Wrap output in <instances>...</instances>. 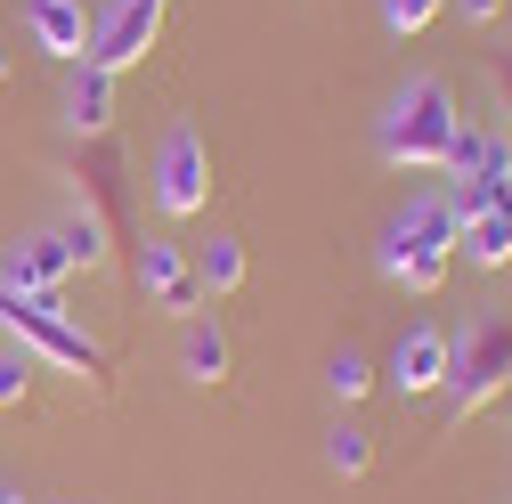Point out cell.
Returning <instances> with one entry per match:
<instances>
[{"label": "cell", "instance_id": "20", "mask_svg": "<svg viewBox=\"0 0 512 504\" xmlns=\"http://www.w3.org/2000/svg\"><path fill=\"white\" fill-rule=\"evenodd\" d=\"M439 9H447V0H374V17H382V33H391V41H415Z\"/></svg>", "mask_w": 512, "mask_h": 504}, {"label": "cell", "instance_id": "11", "mask_svg": "<svg viewBox=\"0 0 512 504\" xmlns=\"http://www.w3.org/2000/svg\"><path fill=\"white\" fill-rule=\"evenodd\" d=\"M25 33L41 57H57V66H82L90 57V9L82 0H25Z\"/></svg>", "mask_w": 512, "mask_h": 504}, {"label": "cell", "instance_id": "8", "mask_svg": "<svg viewBox=\"0 0 512 504\" xmlns=\"http://www.w3.org/2000/svg\"><path fill=\"white\" fill-rule=\"evenodd\" d=\"M131 277H139V293L155 309H179V318H196V309H204L196 261H187V244H171V236H139L131 244Z\"/></svg>", "mask_w": 512, "mask_h": 504}, {"label": "cell", "instance_id": "22", "mask_svg": "<svg viewBox=\"0 0 512 504\" xmlns=\"http://www.w3.org/2000/svg\"><path fill=\"white\" fill-rule=\"evenodd\" d=\"M496 82H504V90H512V49H504V57H496Z\"/></svg>", "mask_w": 512, "mask_h": 504}, {"label": "cell", "instance_id": "16", "mask_svg": "<svg viewBox=\"0 0 512 504\" xmlns=\"http://www.w3.org/2000/svg\"><path fill=\"white\" fill-rule=\"evenodd\" d=\"M187 261H196V285H204V301H220V293H236V285L252 277V261H244V244H236V236H212V244H196Z\"/></svg>", "mask_w": 512, "mask_h": 504}, {"label": "cell", "instance_id": "15", "mask_svg": "<svg viewBox=\"0 0 512 504\" xmlns=\"http://www.w3.org/2000/svg\"><path fill=\"white\" fill-rule=\"evenodd\" d=\"M82 179H90V204H82V212H98L106 228H122V220H131V204H122V147H114V139H90Z\"/></svg>", "mask_w": 512, "mask_h": 504}, {"label": "cell", "instance_id": "9", "mask_svg": "<svg viewBox=\"0 0 512 504\" xmlns=\"http://www.w3.org/2000/svg\"><path fill=\"white\" fill-rule=\"evenodd\" d=\"M74 277V252H66V228H33V236H17L9 244V261H0V285H17V293H57Z\"/></svg>", "mask_w": 512, "mask_h": 504}, {"label": "cell", "instance_id": "25", "mask_svg": "<svg viewBox=\"0 0 512 504\" xmlns=\"http://www.w3.org/2000/svg\"><path fill=\"white\" fill-rule=\"evenodd\" d=\"M504 391H512V383H504Z\"/></svg>", "mask_w": 512, "mask_h": 504}, {"label": "cell", "instance_id": "19", "mask_svg": "<svg viewBox=\"0 0 512 504\" xmlns=\"http://www.w3.org/2000/svg\"><path fill=\"white\" fill-rule=\"evenodd\" d=\"M326 391H334L342 407H358V399L374 391V366H366V350H350V342H342V350L326 358Z\"/></svg>", "mask_w": 512, "mask_h": 504}, {"label": "cell", "instance_id": "17", "mask_svg": "<svg viewBox=\"0 0 512 504\" xmlns=\"http://www.w3.org/2000/svg\"><path fill=\"white\" fill-rule=\"evenodd\" d=\"M57 228H66V252H74V269H106V252H114V228L98 220V212H66V220H57Z\"/></svg>", "mask_w": 512, "mask_h": 504}, {"label": "cell", "instance_id": "24", "mask_svg": "<svg viewBox=\"0 0 512 504\" xmlns=\"http://www.w3.org/2000/svg\"><path fill=\"white\" fill-rule=\"evenodd\" d=\"M0 82H9V41H0Z\"/></svg>", "mask_w": 512, "mask_h": 504}, {"label": "cell", "instance_id": "4", "mask_svg": "<svg viewBox=\"0 0 512 504\" xmlns=\"http://www.w3.org/2000/svg\"><path fill=\"white\" fill-rule=\"evenodd\" d=\"M504 383H512V318H504V309H472V326L447 334V383H439L447 423L480 415Z\"/></svg>", "mask_w": 512, "mask_h": 504}, {"label": "cell", "instance_id": "13", "mask_svg": "<svg viewBox=\"0 0 512 504\" xmlns=\"http://www.w3.org/2000/svg\"><path fill=\"white\" fill-rule=\"evenodd\" d=\"M228 366H236V350H228L220 318H187V342H179V374H187L196 391H220V383H228Z\"/></svg>", "mask_w": 512, "mask_h": 504}, {"label": "cell", "instance_id": "1", "mask_svg": "<svg viewBox=\"0 0 512 504\" xmlns=\"http://www.w3.org/2000/svg\"><path fill=\"white\" fill-rule=\"evenodd\" d=\"M464 131V106H456V82L447 74H407L391 90V106L374 114V155L391 171H439L447 147Z\"/></svg>", "mask_w": 512, "mask_h": 504}, {"label": "cell", "instance_id": "6", "mask_svg": "<svg viewBox=\"0 0 512 504\" xmlns=\"http://www.w3.org/2000/svg\"><path fill=\"white\" fill-rule=\"evenodd\" d=\"M147 196H155L163 220H196L212 204V147H204L196 122H171V131H163L155 171H147Z\"/></svg>", "mask_w": 512, "mask_h": 504}, {"label": "cell", "instance_id": "21", "mask_svg": "<svg viewBox=\"0 0 512 504\" xmlns=\"http://www.w3.org/2000/svg\"><path fill=\"white\" fill-rule=\"evenodd\" d=\"M447 9H456L464 25H496V17H504V0H447Z\"/></svg>", "mask_w": 512, "mask_h": 504}, {"label": "cell", "instance_id": "12", "mask_svg": "<svg viewBox=\"0 0 512 504\" xmlns=\"http://www.w3.org/2000/svg\"><path fill=\"white\" fill-rule=\"evenodd\" d=\"M114 82H122V74L90 66V57L74 66V82H66V131H74V139H106V131H114Z\"/></svg>", "mask_w": 512, "mask_h": 504}, {"label": "cell", "instance_id": "3", "mask_svg": "<svg viewBox=\"0 0 512 504\" xmlns=\"http://www.w3.org/2000/svg\"><path fill=\"white\" fill-rule=\"evenodd\" d=\"M0 334H9L17 350H33V358H49V366H66V374H90V383H106V374H114V358L98 350V334H82L57 293H17V285H0Z\"/></svg>", "mask_w": 512, "mask_h": 504}, {"label": "cell", "instance_id": "18", "mask_svg": "<svg viewBox=\"0 0 512 504\" xmlns=\"http://www.w3.org/2000/svg\"><path fill=\"white\" fill-rule=\"evenodd\" d=\"M326 472H342V480H366V472H374V431H358V423H334V431H326Z\"/></svg>", "mask_w": 512, "mask_h": 504}, {"label": "cell", "instance_id": "5", "mask_svg": "<svg viewBox=\"0 0 512 504\" xmlns=\"http://www.w3.org/2000/svg\"><path fill=\"white\" fill-rule=\"evenodd\" d=\"M439 171H447V204H456V220L512 204V131H472V122H464Z\"/></svg>", "mask_w": 512, "mask_h": 504}, {"label": "cell", "instance_id": "7", "mask_svg": "<svg viewBox=\"0 0 512 504\" xmlns=\"http://www.w3.org/2000/svg\"><path fill=\"white\" fill-rule=\"evenodd\" d=\"M163 9L171 0H106V9H90V66L131 74L139 57L163 41Z\"/></svg>", "mask_w": 512, "mask_h": 504}, {"label": "cell", "instance_id": "23", "mask_svg": "<svg viewBox=\"0 0 512 504\" xmlns=\"http://www.w3.org/2000/svg\"><path fill=\"white\" fill-rule=\"evenodd\" d=\"M0 504H33V496H25V488H0Z\"/></svg>", "mask_w": 512, "mask_h": 504}, {"label": "cell", "instance_id": "2", "mask_svg": "<svg viewBox=\"0 0 512 504\" xmlns=\"http://www.w3.org/2000/svg\"><path fill=\"white\" fill-rule=\"evenodd\" d=\"M456 204L447 196H415L391 228H382V244H374V261H382V277L391 285H407V293H439L447 285V269H456Z\"/></svg>", "mask_w": 512, "mask_h": 504}, {"label": "cell", "instance_id": "14", "mask_svg": "<svg viewBox=\"0 0 512 504\" xmlns=\"http://www.w3.org/2000/svg\"><path fill=\"white\" fill-rule=\"evenodd\" d=\"M456 261H472V269H512V204L472 212V220L456 228Z\"/></svg>", "mask_w": 512, "mask_h": 504}, {"label": "cell", "instance_id": "10", "mask_svg": "<svg viewBox=\"0 0 512 504\" xmlns=\"http://www.w3.org/2000/svg\"><path fill=\"white\" fill-rule=\"evenodd\" d=\"M439 383H447V326L439 318H415L399 334V350H391V391L399 399H431Z\"/></svg>", "mask_w": 512, "mask_h": 504}]
</instances>
